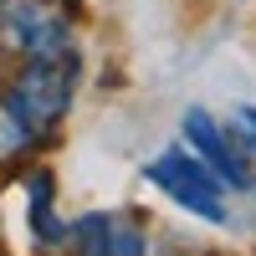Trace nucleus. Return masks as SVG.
Wrapping results in <instances>:
<instances>
[{
  "label": "nucleus",
  "instance_id": "obj_1",
  "mask_svg": "<svg viewBox=\"0 0 256 256\" xmlns=\"http://www.w3.org/2000/svg\"><path fill=\"white\" fill-rule=\"evenodd\" d=\"M148 180H154L159 190L174 205H184L190 216H200V220H226V184L216 180V169H210L205 159L195 154H184V148H164V154L144 169Z\"/></svg>",
  "mask_w": 256,
  "mask_h": 256
},
{
  "label": "nucleus",
  "instance_id": "obj_2",
  "mask_svg": "<svg viewBox=\"0 0 256 256\" xmlns=\"http://www.w3.org/2000/svg\"><path fill=\"white\" fill-rule=\"evenodd\" d=\"M72 82H77V62H72V52L67 56H26V67H20V77H16V102L26 108V118L46 134L52 123H62L67 118V108H72Z\"/></svg>",
  "mask_w": 256,
  "mask_h": 256
},
{
  "label": "nucleus",
  "instance_id": "obj_3",
  "mask_svg": "<svg viewBox=\"0 0 256 256\" xmlns=\"http://www.w3.org/2000/svg\"><path fill=\"white\" fill-rule=\"evenodd\" d=\"M0 36L20 56H67L72 20L56 10V0H0Z\"/></svg>",
  "mask_w": 256,
  "mask_h": 256
},
{
  "label": "nucleus",
  "instance_id": "obj_4",
  "mask_svg": "<svg viewBox=\"0 0 256 256\" xmlns=\"http://www.w3.org/2000/svg\"><path fill=\"white\" fill-rule=\"evenodd\" d=\"M184 138H190V148H195L210 169H216V180H220L226 190H251V169H246V159H241L236 138H230L205 108H190V113H184Z\"/></svg>",
  "mask_w": 256,
  "mask_h": 256
},
{
  "label": "nucleus",
  "instance_id": "obj_5",
  "mask_svg": "<svg viewBox=\"0 0 256 256\" xmlns=\"http://www.w3.org/2000/svg\"><path fill=\"white\" fill-rule=\"evenodd\" d=\"M26 205H31V230H36L41 246L67 241V226L56 220V200H52V174L46 169H31L26 174Z\"/></svg>",
  "mask_w": 256,
  "mask_h": 256
},
{
  "label": "nucleus",
  "instance_id": "obj_6",
  "mask_svg": "<svg viewBox=\"0 0 256 256\" xmlns=\"http://www.w3.org/2000/svg\"><path fill=\"white\" fill-rule=\"evenodd\" d=\"M41 144V128L26 118V108L16 102V92H0V159H20Z\"/></svg>",
  "mask_w": 256,
  "mask_h": 256
},
{
  "label": "nucleus",
  "instance_id": "obj_7",
  "mask_svg": "<svg viewBox=\"0 0 256 256\" xmlns=\"http://www.w3.org/2000/svg\"><path fill=\"white\" fill-rule=\"evenodd\" d=\"M92 256H148V246H144V230L138 226H108V236H102V246L92 251Z\"/></svg>",
  "mask_w": 256,
  "mask_h": 256
},
{
  "label": "nucleus",
  "instance_id": "obj_8",
  "mask_svg": "<svg viewBox=\"0 0 256 256\" xmlns=\"http://www.w3.org/2000/svg\"><path fill=\"white\" fill-rule=\"evenodd\" d=\"M236 148H241V159H246V169H251V184H256V113L251 108H241L236 113Z\"/></svg>",
  "mask_w": 256,
  "mask_h": 256
}]
</instances>
